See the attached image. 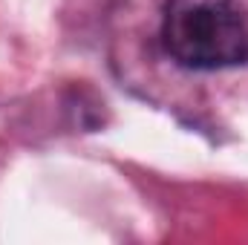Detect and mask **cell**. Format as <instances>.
<instances>
[{
	"instance_id": "6da1fadb",
	"label": "cell",
	"mask_w": 248,
	"mask_h": 245,
	"mask_svg": "<svg viewBox=\"0 0 248 245\" xmlns=\"http://www.w3.org/2000/svg\"><path fill=\"white\" fill-rule=\"evenodd\" d=\"M162 44L187 69L243 66L248 61V12L237 0H168Z\"/></svg>"
}]
</instances>
